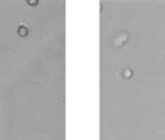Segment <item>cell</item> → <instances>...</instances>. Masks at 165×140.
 <instances>
[{
	"label": "cell",
	"instance_id": "obj_1",
	"mask_svg": "<svg viewBox=\"0 0 165 140\" xmlns=\"http://www.w3.org/2000/svg\"><path fill=\"white\" fill-rule=\"evenodd\" d=\"M16 32H18V35H19V37L25 38V37H28V35H29V28H28V26H25V25H19V26H18V29H16Z\"/></svg>",
	"mask_w": 165,
	"mask_h": 140
},
{
	"label": "cell",
	"instance_id": "obj_2",
	"mask_svg": "<svg viewBox=\"0 0 165 140\" xmlns=\"http://www.w3.org/2000/svg\"><path fill=\"white\" fill-rule=\"evenodd\" d=\"M133 76V70L131 69H124L123 70V77H126V79H129V77Z\"/></svg>",
	"mask_w": 165,
	"mask_h": 140
},
{
	"label": "cell",
	"instance_id": "obj_3",
	"mask_svg": "<svg viewBox=\"0 0 165 140\" xmlns=\"http://www.w3.org/2000/svg\"><path fill=\"white\" fill-rule=\"evenodd\" d=\"M28 4H31V6H37V4H38V0H28Z\"/></svg>",
	"mask_w": 165,
	"mask_h": 140
}]
</instances>
